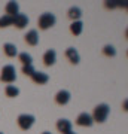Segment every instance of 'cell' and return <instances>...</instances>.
<instances>
[{
  "instance_id": "cell-1",
  "label": "cell",
  "mask_w": 128,
  "mask_h": 134,
  "mask_svg": "<svg viewBox=\"0 0 128 134\" xmlns=\"http://www.w3.org/2000/svg\"><path fill=\"white\" fill-rule=\"evenodd\" d=\"M110 113V107L106 103H101V104H97L94 107V112H92V121L94 122H98V124H103L106 119H107V116Z\"/></svg>"
},
{
  "instance_id": "cell-9",
  "label": "cell",
  "mask_w": 128,
  "mask_h": 134,
  "mask_svg": "<svg viewBox=\"0 0 128 134\" xmlns=\"http://www.w3.org/2000/svg\"><path fill=\"white\" fill-rule=\"evenodd\" d=\"M5 15H8V16H16V15L19 14V5L16 3V2H8L5 6Z\"/></svg>"
},
{
  "instance_id": "cell-5",
  "label": "cell",
  "mask_w": 128,
  "mask_h": 134,
  "mask_svg": "<svg viewBox=\"0 0 128 134\" xmlns=\"http://www.w3.org/2000/svg\"><path fill=\"white\" fill-rule=\"evenodd\" d=\"M76 124L79 125V127H91V125L94 124V121H92V116L90 113L82 112L81 115L76 118Z\"/></svg>"
},
{
  "instance_id": "cell-25",
  "label": "cell",
  "mask_w": 128,
  "mask_h": 134,
  "mask_svg": "<svg viewBox=\"0 0 128 134\" xmlns=\"http://www.w3.org/2000/svg\"><path fill=\"white\" fill-rule=\"evenodd\" d=\"M66 134H76V133H73V131H69V133H66Z\"/></svg>"
},
{
  "instance_id": "cell-23",
  "label": "cell",
  "mask_w": 128,
  "mask_h": 134,
  "mask_svg": "<svg viewBox=\"0 0 128 134\" xmlns=\"http://www.w3.org/2000/svg\"><path fill=\"white\" fill-rule=\"evenodd\" d=\"M127 106H128V101L125 100V101H124V104H122V107H124V110H125V112H127Z\"/></svg>"
},
{
  "instance_id": "cell-15",
  "label": "cell",
  "mask_w": 128,
  "mask_h": 134,
  "mask_svg": "<svg viewBox=\"0 0 128 134\" xmlns=\"http://www.w3.org/2000/svg\"><path fill=\"white\" fill-rule=\"evenodd\" d=\"M69 18L71 19V23L73 21H81V16H82V10L81 8H77V6H71L70 9H69Z\"/></svg>"
},
{
  "instance_id": "cell-11",
  "label": "cell",
  "mask_w": 128,
  "mask_h": 134,
  "mask_svg": "<svg viewBox=\"0 0 128 134\" xmlns=\"http://www.w3.org/2000/svg\"><path fill=\"white\" fill-rule=\"evenodd\" d=\"M30 77H31V81H33L34 83H37V85H45V83L49 81V76L43 72H34Z\"/></svg>"
},
{
  "instance_id": "cell-16",
  "label": "cell",
  "mask_w": 128,
  "mask_h": 134,
  "mask_svg": "<svg viewBox=\"0 0 128 134\" xmlns=\"http://www.w3.org/2000/svg\"><path fill=\"white\" fill-rule=\"evenodd\" d=\"M82 30H84L82 21H73V23L70 24V33L73 34V36H81Z\"/></svg>"
},
{
  "instance_id": "cell-22",
  "label": "cell",
  "mask_w": 128,
  "mask_h": 134,
  "mask_svg": "<svg viewBox=\"0 0 128 134\" xmlns=\"http://www.w3.org/2000/svg\"><path fill=\"white\" fill-rule=\"evenodd\" d=\"M104 6L107 8V9H115V8H118L119 6V3L118 2H106Z\"/></svg>"
},
{
  "instance_id": "cell-20",
  "label": "cell",
  "mask_w": 128,
  "mask_h": 134,
  "mask_svg": "<svg viewBox=\"0 0 128 134\" xmlns=\"http://www.w3.org/2000/svg\"><path fill=\"white\" fill-rule=\"evenodd\" d=\"M103 54H104L106 57H115L116 55V49L112 45H106L104 48H103Z\"/></svg>"
},
{
  "instance_id": "cell-4",
  "label": "cell",
  "mask_w": 128,
  "mask_h": 134,
  "mask_svg": "<svg viewBox=\"0 0 128 134\" xmlns=\"http://www.w3.org/2000/svg\"><path fill=\"white\" fill-rule=\"evenodd\" d=\"M34 121H36V118H34L33 115H29V113H23V115L18 116V119H16V124H18V127L21 130H24V131H27V130H30L31 127L34 125Z\"/></svg>"
},
{
  "instance_id": "cell-13",
  "label": "cell",
  "mask_w": 128,
  "mask_h": 134,
  "mask_svg": "<svg viewBox=\"0 0 128 134\" xmlns=\"http://www.w3.org/2000/svg\"><path fill=\"white\" fill-rule=\"evenodd\" d=\"M57 130L61 134H66L71 131V122L69 119H58L57 121Z\"/></svg>"
},
{
  "instance_id": "cell-26",
  "label": "cell",
  "mask_w": 128,
  "mask_h": 134,
  "mask_svg": "<svg viewBox=\"0 0 128 134\" xmlns=\"http://www.w3.org/2000/svg\"><path fill=\"white\" fill-rule=\"evenodd\" d=\"M0 134H3V133H0Z\"/></svg>"
},
{
  "instance_id": "cell-2",
  "label": "cell",
  "mask_w": 128,
  "mask_h": 134,
  "mask_svg": "<svg viewBox=\"0 0 128 134\" xmlns=\"http://www.w3.org/2000/svg\"><path fill=\"white\" fill-rule=\"evenodd\" d=\"M55 23H57V18H55V15L51 14V12H45V14H42L40 16H39V19H37V25H39V29L40 30L51 29V27L55 25Z\"/></svg>"
},
{
  "instance_id": "cell-14",
  "label": "cell",
  "mask_w": 128,
  "mask_h": 134,
  "mask_svg": "<svg viewBox=\"0 0 128 134\" xmlns=\"http://www.w3.org/2000/svg\"><path fill=\"white\" fill-rule=\"evenodd\" d=\"M3 52H5L6 57L14 58L18 55V49H16V46H15L14 43H5L3 45Z\"/></svg>"
},
{
  "instance_id": "cell-8",
  "label": "cell",
  "mask_w": 128,
  "mask_h": 134,
  "mask_svg": "<svg viewBox=\"0 0 128 134\" xmlns=\"http://www.w3.org/2000/svg\"><path fill=\"white\" fill-rule=\"evenodd\" d=\"M27 24H29V18H27V15H24V14H18L16 16L12 18V25H15L19 30L24 29Z\"/></svg>"
},
{
  "instance_id": "cell-10",
  "label": "cell",
  "mask_w": 128,
  "mask_h": 134,
  "mask_svg": "<svg viewBox=\"0 0 128 134\" xmlns=\"http://www.w3.org/2000/svg\"><path fill=\"white\" fill-rule=\"evenodd\" d=\"M24 40H25V43L27 45H30V46H36L39 43V34L36 30H30V31H27L25 33V36H24Z\"/></svg>"
},
{
  "instance_id": "cell-6",
  "label": "cell",
  "mask_w": 128,
  "mask_h": 134,
  "mask_svg": "<svg viewBox=\"0 0 128 134\" xmlns=\"http://www.w3.org/2000/svg\"><path fill=\"white\" fill-rule=\"evenodd\" d=\"M70 92L67 91V90H61V91H58L55 94V103L60 106H66L69 101H70Z\"/></svg>"
},
{
  "instance_id": "cell-19",
  "label": "cell",
  "mask_w": 128,
  "mask_h": 134,
  "mask_svg": "<svg viewBox=\"0 0 128 134\" xmlns=\"http://www.w3.org/2000/svg\"><path fill=\"white\" fill-rule=\"evenodd\" d=\"M9 25H12V16H8V15L0 16V29H6Z\"/></svg>"
},
{
  "instance_id": "cell-12",
  "label": "cell",
  "mask_w": 128,
  "mask_h": 134,
  "mask_svg": "<svg viewBox=\"0 0 128 134\" xmlns=\"http://www.w3.org/2000/svg\"><path fill=\"white\" fill-rule=\"evenodd\" d=\"M66 58L71 63V64H79V61H81L79 52H77L75 48H67L66 49Z\"/></svg>"
},
{
  "instance_id": "cell-17",
  "label": "cell",
  "mask_w": 128,
  "mask_h": 134,
  "mask_svg": "<svg viewBox=\"0 0 128 134\" xmlns=\"http://www.w3.org/2000/svg\"><path fill=\"white\" fill-rule=\"evenodd\" d=\"M18 60L21 61L23 66H33V57L27 52H21L18 54Z\"/></svg>"
},
{
  "instance_id": "cell-21",
  "label": "cell",
  "mask_w": 128,
  "mask_h": 134,
  "mask_svg": "<svg viewBox=\"0 0 128 134\" xmlns=\"http://www.w3.org/2000/svg\"><path fill=\"white\" fill-rule=\"evenodd\" d=\"M34 72H36V70H34L33 66H23V73L25 76H31Z\"/></svg>"
},
{
  "instance_id": "cell-18",
  "label": "cell",
  "mask_w": 128,
  "mask_h": 134,
  "mask_svg": "<svg viewBox=\"0 0 128 134\" xmlns=\"http://www.w3.org/2000/svg\"><path fill=\"white\" fill-rule=\"evenodd\" d=\"M5 96L9 97V98H15V97L19 96V90L15 85H6L5 88Z\"/></svg>"
},
{
  "instance_id": "cell-24",
  "label": "cell",
  "mask_w": 128,
  "mask_h": 134,
  "mask_svg": "<svg viewBox=\"0 0 128 134\" xmlns=\"http://www.w3.org/2000/svg\"><path fill=\"white\" fill-rule=\"evenodd\" d=\"M42 134H51V133H49V131H43Z\"/></svg>"
},
{
  "instance_id": "cell-3",
  "label": "cell",
  "mask_w": 128,
  "mask_h": 134,
  "mask_svg": "<svg viewBox=\"0 0 128 134\" xmlns=\"http://www.w3.org/2000/svg\"><path fill=\"white\" fill-rule=\"evenodd\" d=\"M0 81L5 82V83H12V82L16 81V70H15L14 66H5L0 72Z\"/></svg>"
},
{
  "instance_id": "cell-7",
  "label": "cell",
  "mask_w": 128,
  "mask_h": 134,
  "mask_svg": "<svg viewBox=\"0 0 128 134\" xmlns=\"http://www.w3.org/2000/svg\"><path fill=\"white\" fill-rule=\"evenodd\" d=\"M57 61V52H55V49H48L46 52L43 54V64L46 67H51L55 64Z\"/></svg>"
}]
</instances>
